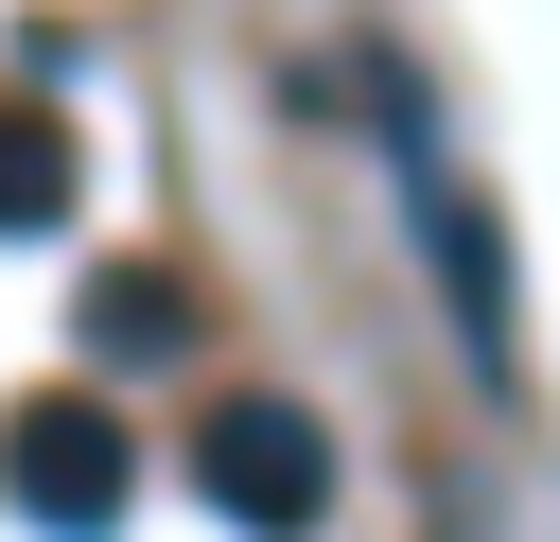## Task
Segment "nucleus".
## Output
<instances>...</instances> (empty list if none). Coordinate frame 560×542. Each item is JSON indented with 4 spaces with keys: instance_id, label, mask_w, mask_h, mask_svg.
I'll use <instances>...</instances> for the list:
<instances>
[{
    "instance_id": "obj_1",
    "label": "nucleus",
    "mask_w": 560,
    "mask_h": 542,
    "mask_svg": "<svg viewBox=\"0 0 560 542\" xmlns=\"http://www.w3.org/2000/svg\"><path fill=\"white\" fill-rule=\"evenodd\" d=\"M385 140H402V210H420V262H438V297H455V350H472V385L508 402V385H525V297H508L490 210L438 175V105H420V70H385Z\"/></svg>"
},
{
    "instance_id": "obj_2",
    "label": "nucleus",
    "mask_w": 560,
    "mask_h": 542,
    "mask_svg": "<svg viewBox=\"0 0 560 542\" xmlns=\"http://www.w3.org/2000/svg\"><path fill=\"white\" fill-rule=\"evenodd\" d=\"M0 507H35L52 542H105L140 507V420L105 385H18L0 402Z\"/></svg>"
},
{
    "instance_id": "obj_3",
    "label": "nucleus",
    "mask_w": 560,
    "mask_h": 542,
    "mask_svg": "<svg viewBox=\"0 0 560 542\" xmlns=\"http://www.w3.org/2000/svg\"><path fill=\"white\" fill-rule=\"evenodd\" d=\"M192 490H210V525H245V542H315V525H332V420L280 402V385H228V402L192 420Z\"/></svg>"
},
{
    "instance_id": "obj_4",
    "label": "nucleus",
    "mask_w": 560,
    "mask_h": 542,
    "mask_svg": "<svg viewBox=\"0 0 560 542\" xmlns=\"http://www.w3.org/2000/svg\"><path fill=\"white\" fill-rule=\"evenodd\" d=\"M70 105L52 87H0V227H70Z\"/></svg>"
},
{
    "instance_id": "obj_5",
    "label": "nucleus",
    "mask_w": 560,
    "mask_h": 542,
    "mask_svg": "<svg viewBox=\"0 0 560 542\" xmlns=\"http://www.w3.org/2000/svg\"><path fill=\"white\" fill-rule=\"evenodd\" d=\"M175 332H192L175 280H105V297H88V350H175Z\"/></svg>"
}]
</instances>
